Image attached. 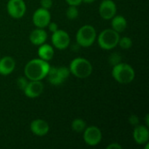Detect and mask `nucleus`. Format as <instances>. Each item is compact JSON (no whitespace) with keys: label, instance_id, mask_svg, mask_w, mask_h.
Listing matches in <instances>:
<instances>
[{"label":"nucleus","instance_id":"nucleus-1","mask_svg":"<svg viewBox=\"0 0 149 149\" xmlns=\"http://www.w3.org/2000/svg\"><path fill=\"white\" fill-rule=\"evenodd\" d=\"M50 65L41 58L30 60L24 66V76L29 80H42L46 78Z\"/></svg>","mask_w":149,"mask_h":149},{"label":"nucleus","instance_id":"nucleus-2","mask_svg":"<svg viewBox=\"0 0 149 149\" xmlns=\"http://www.w3.org/2000/svg\"><path fill=\"white\" fill-rule=\"evenodd\" d=\"M112 76L120 84H129L134 79L135 72L130 65L120 62L113 65Z\"/></svg>","mask_w":149,"mask_h":149},{"label":"nucleus","instance_id":"nucleus-3","mask_svg":"<svg viewBox=\"0 0 149 149\" xmlns=\"http://www.w3.org/2000/svg\"><path fill=\"white\" fill-rule=\"evenodd\" d=\"M72 75L79 79H86L93 72V65L89 60L84 58H76L72 59L69 66Z\"/></svg>","mask_w":149,"mask_h":149},{"label":"nucleus","instance_id":"nucleus-4","mask_svg":"<svg viewBox=\"0 0 149 149\" xmlns=\"http://www.w3.org/2000/svg\"><path fill=\"white\" fill-rule=\"evenodd\" d=\"M120 33L113 29H106L98 36V44L103 50H112L118 45Z\"/></svg>","mask_w":149,"mask_h":149},{"label":"nucleus","instance_id":"nucleus-5","mask_svg":"<svg viewBox=\"0 0 149 149\" xmlns=\"http://www.w3.org/2000/svg\"><path fill=\"white\" fill-rule=\"evenodd\" d=\"M97 33L93 26L90 24L83 25L76 33V42L79 46L89 47L96 40Z\"/></svg>","mask_w":149,"mask_h":149},{"label":"nucleus","instance_id":"nucleus-6","mask_svg":"<svg viewBox=\"0 0 149 149\" xmlns=\"http://www.w3.org/2000/svg\"><path fill=\"white\" fill-rule=\"evenodd\" d=\"M83 133V140L86 144L90 147H95L99 145L102 140V133L98 127H87L85 128Z\"/></svg>","mask_w":149,"mask_h":149},{"label":"nucleus","instance_id":"nucleus-7","mask_svg":"<svg viewBox=\"0 0 149 149\" xmlns=\"http://www.w3.org/2000/svg\"><path fill=\"white\" fill-rule=\"evenodd\" d=\"M6 9L8 14L16 19L22 18L26 12V5L24 0H9Z\"/></svg>","mask_w":149,"mask_h":149},{"label":"nucleus","instance_id":"nucleus-8","mask_svg":"<svg viewBox=\"0 0 149 149\" xmlns=\"http://www.w3.org/2000/svg\"><path fill=\"white\" fill-rule=\"evenodd\" d=\"M70 42V36L65 31L58 29L56 31L52 32V43L55 48L58 50H65L69 46Z\"/></svg>","mask_w":149,"mask_h":149},{"label":"nucleus","instance_id":"nucleus-9","mask_svg":"<svg viewBox=\"0 0 149 149\" xmlns=\"http://www.w3.org/2000/svg\"><path fill=\"white\" fill-rule=\"evenodd\" d=\"M32 22L37 28L44 29L47 27L51 22V13L49 10L44 9L42 7L36 10L32 16Z\"/></svg>","mask_w":149,"mask_h":149},{"label":"nucleus","instance_id":"nucleus-10","mask_svg":"<svg viewBox=\"0 0 149 149\" xmlns=\"http://www.w3.org/2000/svg\"><path fill=\"white\" fill-rule=\"evenodd\" d=\"M117 12V6L113 0H103L99 8L100 17L105 20L112 19Z\"/></svg>","mask_w":149,"mask_h":149},{"label":"nucleus","instance_id":"nucleus-11","mask_svg":"<svg viewBox=\"0 0 149 149\" xmlns=\"http://www.w3.org/2000/svg\"><path fill=\"white\" fill-rule=\"evenodd\" d=\"M44 92V85L41 80H30L24 90L26 97L35 99L39 97Z\"/></svg>","mask_w":149,"mask_h":149},{"label":"nucleus","instance_id":"nucleus-12","mask_svg":"<svg viewBox=\"0 0 149 149\" xmlns=\"http://www.w3.org/2000/svg\"><path fill=\"white\" fill-rule=\"evenodd\" d=\"M31 131L33 134L42 137L46 135L49 133V125L48 123L42 119H36L31 121L30 126Z\"/></svg>","mask_w":149,"mask_h":149},{"label":"nucleus","instance_id":"nucleus-13","mask_svg":"<svg viewBox=\"0 0 149 149\" xmlns=\"http://www.w3.org/2000/svg\"><path fill=\"white\" fill-rule=\"evenodd\" d=\"M133 137L134 141L138 145H144L148 142L149 130L147 126L137 125L133 132Z\"/></svg>","mask_w":149,"mask_h":149},{"label":"nucleus","instance_id":"nucleus-14","mask_svg":"<svg viewBox=\"0 0 149 149\" xmlns=\"http://www.w3.org/2000/svg\"><path fill=\"white\" fill-rule=\"evenodd\" d=\"M16 67V61L10 56H5L0 58V74L7 76L10 74Z\"/></svg>","mask_w":149,"mask_h":149},{"label":"nucleus","instance_id":"nucleus-15","mask_svg":"<svg viewBox=\"0 0 149 149\" xmlns=\"http://www.w3.org/2000/svg\"><path fill=\"white\" fill-rule=\"evenodd\" d=\"M30 41L34 45H40L44 44L47 39V32L41 28H37L33 30L30 34Z\"/></svg>","mask_w":149,"mask_h":149},{"label":"nucleus","instance_id":"nucleus-16","mask_svg":"<svg viewBox=\"0 0 149 149\" xmlns=\"http://www.w3.org/2000/svg\"><path fill=\"white\" fill-rule=\"evenodd\" d=\"M38 54L39 58L45 60V61H50L52 59L54 55V50L53 47L51 45L48 44H42L39 45L38 50Z\"/></svg>","mask_w":149,"mask_h":149},{"label":"nucleus","instance_id":"nucleus-17","mask_svg":"<svg viewBox=\"0 0 149 149\" xmlns=\"http://www.w3.org/2000/svg\"><path fill=\"white\" fill-rule=\"evenodd\" d=\"M112 29L115 31L120 33L123 32L127 27V21L123 16H114L112 18Z\"/></svg>","mask_w":149,"mask_h":149},{"label":"nucleus","instance_id":"nucleus-18","mask_svg":"<svg viewBox=\"0 0 149 149\" xmlns=\"http://www.w3.org/2000/svg\"><path fill=\"white\" fill-rule=\"evenodd\" d=\"M46 77L48 79V81L53 86H59L65 82V80L58 74V67H51L50 66V69L48 71Z\"/></svg>","mask_w":149,"mask_h":149},{"label":"nucleus","instance_id":"nucleus-19","mask_svg":"<svg viewBox=\"0 0 149 149\" xmlns=\"http://www.w3.org/2000/svg\"><path fill=\"white\" fill-rule=\"evenodd\" d=\"M86 127V123L82 119H75L72 122V129L76 133H82Z\"/></svg>","mask_w":149,"mask_h":149},{"label":"nucleus","instance_id":"nucleus-20","mask_svg":"<svg viewBox=\"0 0 149 149\" xmlns=\"http://www.w3.org/2000/svg\"><path fill=\"white\" fill-rule=\"evenodd\" d=\"M118 45L122 48V49H125V50H127L129 48L132 47L133 45V41L130 38L128 37H123V38H120V40H119V43Z\"/></svg>","mask_w":149,"mask_h":149},{"label":"nucleus","instance_id":"nucleus-21","mask_svg":"<svg viewBox=\"0 0 149 149\" xmlns=\"http://www.w3.org/2000/svg\"><path fill=\"white\" fill-rule=\"evenodd\" d=\"M79 16V10L77 8V6H72V5H69L68 9L66 10V17L71 19H76Z\"/></svg>","mask_w":149,"mask_h":149},{"label":"nucleus","instance_id":"nucleus-22","mask_svg":"<svg viewBox=\"0 0 149 149\" xmlns=\"http://www.w3.org/2000/svg\"><path fill=\"white\" fill-rule=\"evenodd\" d=\"M121 62V56L117 53V52H113L110 55L109 57V63L113 66L115 65H118L119 63Z\"/></svg>","mask_w":149,"mask_h":149},{"label":"nucleus","instance_id":"nucleus-23","mask_svg":"<svg viewBox=\"0 0 149 149\" xmlns=\"http://www.w3.org/2000/svg\"><path fill=\"white\" fill-rule=\"evenodd\" d=\"M28 82H29V81L27 80V78H26V77H19V78L17 79V86L19 87V89H21L22 91L24 90V88L26 87Z\"/></svg>","mask_w":149,"mask_h":149},{"label":"nucleus","instance_id":"nucleus-24","mask_svg":"<svg viewBox=\"0 0 149 149\" xmlns=\"http://www.w3.org/2000/svg\"><path fill=\"white\" fill-rule=\"evenodd\" d=\"M128 122H129L132 126L135 127V126L139 125V123H140V119H139V117H138L136 114H132V115L129 117V119H128Z\"/></svg>","mask_w":149,"mask_h":149},{"label":"nucleus","instance_id":"nucleus-25","mask_svg":"<svg viewBox=\"0 0 149 149\" xmlns=\"http://www.w3.org/2000/svg\"><path fill=\"white\" fill-rule=\"evenodd\" d=\"M52 0H40V4H41V7L44 8V9H51L52 6Z\"/></svg>","mask_w":149,"mask_h":149},{"label":"nucleus","instance_id":"nucleus-26","mask_svg":"<svg viewBox=\"0 0 149 149\" xmlns=\"http://www.w3.org/2000/svg\"><path fill=\"white\" fill-rule=\"evenodd\" d=\"M47 27L49 28V31H50L51 32H54V31H56L58 29V24H57L56 23H54V22H50L49 24L47 25Z\"/></svg>","mask_w":149,"mask_h":149},{"label":"nucleus","instance_id":"nucleus-27","mask_svg":"<svg viewBox=\"0 0 149 149\" xmlns=\"http://www.w3.org/2000/svg\"><path fill=\"white\" fill-rule=\"evenodd\" d=\"M65 1L69 5H72V6H78L81 4V3L83 2V0H65Z\"/></svg>","mask_w":149,"mask_h":149},{"label":"nucleus","instance_id":"nucleus-28","mask_svg":"<svg viewBox=\"0 0 149 149\" xmlns=\"http://www.w3.org/2000/svg\"><path fill=\"white\" fill-rule=\"evenodd\" d=\"M107 149H122V147H121V145H120V144H118V143H112V144H110L109 146H107Z\"/></svg>","mask_w":149,"mask_h":149},{"label":"nucleus","instance_id":"nucleus-29","mask_svg":"<svg viewBox=\"0 0 149 149\" xmlns=\"http://www.w3.org/2000/svg\"><path fill=\"white\" fill-rule=\"evenodd\" d=\"M94 1H96V0H83V2L86 3H93Z\"/></svg>","mask_w":149,"mask_h":149}]
</instances>
